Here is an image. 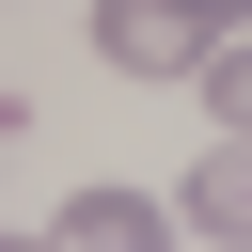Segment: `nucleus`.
I'll return each mask as SVG.
<instances>
[{
    "mask_svg": "<svg viewBox=\"0 0 252 252\" xmlns=\"http://www.w3.org/2000/svg\"><path fill=\"white\" fill-rule=\"evenodd\" d=\"M16 126H32V110H0V142H16Z\"/></svg>",
    "mask_w": 252,
    "mask_h": 252,
    "instance_id": "obj_4",
    "label": "nucleus"
},
{
    "mask_svg": "<svg viewBox=\"0 0 252 252\" xmlns=\"http://www.w3.org/2000/svg\"><path fill=\"white\" fill-rule=\"evenodd\" d=\"M189 220H205V236H236V220H252V173H236V158H205V173H189Z\"/></svg>",
    "mask_w": 252,
    "mask_h": 252,
    "instance_id": "obj_3",
    "label": "nucleus"
},
{
    "mask_svg": "<svg viewBox=\"0 0 252 252\" xmlns=\"http://www.w3.org/2000/svg\"><path fill=\"white\" fill-rule=\"evenodd\" d=\"M236 32V0H94V63L110 79H189Z\"/></svg>",
    "mask_w": 252,
    "mask_h": 252,
    "instance_id": "obj_1",
    "label": "nucleus"
},
{
    "mask_svg": "<svg viewBox=\"0 0 252 252\" xmlns=\"http://www.w3.org/2000/svg\"><path fill=\"white\" fill-rule=\"evenodd\" d=\"M63 236H79V252H142V236H158V205H142V189H79V205H63Z\"/></svg>",
    "mask_w": 252,
    "mask_h": 252,
    "instance_id": "obj_2",
    "label": "nucleus"
}]
</instances>
